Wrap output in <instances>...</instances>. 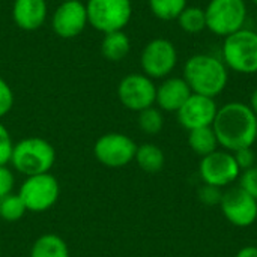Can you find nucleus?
<instances>
[{"instance_id": "nucleus-1", "label": "nucleus", "mask_w": 257, "mask_h": 257, "mask_svg": "<svg viewBox=\"0 0 257 257\" xmlns=\"http://www.w3.org/2000/svg\"><path fill=\"white\" fill-rule=\"evenodd\" d=\"M212 130L224 151L251 148L257 139V116L248 104L232 101L218 108Z\"/></svg>"}, {"instance_id": "nucleus-2", "label": "nucleus", "mask_w": 257, "mask_h": 257, "mask_svg": "<svg viewBox=\"0 0 257 257\" xmlns=\"http://www.w3.org/2000/svg\"><path fill=\"white\" fill-rule=\"evenodd\" d=\"M182 77L193 93L215 98L229 83V69L221 57L200 53L187 59Z\"/></svg>"}, {"instance_id": "nucleus-3", "label": "nucleus", "mask_w": 257, "mask_h": 257, "mask_svg": "<svg viewBox=\"0 0 257 257\" xmlns=\"http://www.w3.org/2000/svg\"><path fill=\"white\" fill-rule=\"evenodd\" d=\"M56 161L53 145L42 137H27L14 145L11 163L14 170L27 176L50 173Z\"/></svg>"}, {"instance_id": "nucleus-4", "label": "nucleus", "mask_w": 257, "mask_h": 257, "mask_svg": "<svg viewBox=\"0 0 257 257\" xmlns=\"http://www.w3.org/2000/svg\"><path fill=\"white\" fill-rule=\"evenodd\" d=\"M221 60L236 74H257V32L244 27L224 38Z\"/></svg>"}, {"instance_id": "nucleus-5", "label": "nucleus", "mask_w": 257, "mask_h": 257, "mask_svg": "<svg viewBox=\"0 0 257 257\" xmlns=\"http://www.w3.org/2000/svg\"><path fill=\"white\" fill-rule=\"evenodd\" d=\"M206 29L214 35L227 38L244 29L248 17L245 0H209L205 8Z\"/></svg>"}, {"instance_id": "nucleus-6", "label": "nucleus", "mask_w": 257, "mask_h": 257, "mask_svg": "<svg viewBox=\"0 0 257 257\" xmlns=\"http://www.w3.org/2000/svg\"><path fill=\"white\" fill-rule=\"evenodd\" d=\"M84 5L89 26L104 35L123 30L133 17L131 0H87Z\"/></svg>"}, {"instance_id": "nucleus-7", "label": "nucleus", "mask_w": 257, "mask_h": 257, "mask_svg": "<svg viewBox=\"0 0 257 257\" xmlns=\"http://www.w3.org/2000/svg\"><path fill=\"white\" fill-rule=\"evenodd\" d=\"M27 212H45L51 209L60 196L59 181L51 173L27 176L17 193Z\"/></svg>"}, {"instance_id": "nucleus-8", "label": "nucleus", "mask_w": 257, "mask_h": 257, "mask_svg": "<svg viewBox=\"0 0 257 257\" xmlns=\"http://www.w3.org/2000/svg\"><path fill=\"white\" fill-rule=\"evenodd\" d=\"M178 65V51L172 41L155 38L149 41L140 54V66L145 75L152 80L170 77Z\"/></svg>"}, {"instance_id": "nucleus-9", "label": "nucleus", "mask_w": 257, "mask_h": 257, "mask_svg": "<svg viewBox=\"0 0 257 257\" xmlns=\"http://www.w3.org/2000/svg\"><path fill=\"white\" fill-rule=\"evenodd\" d=\"M137 151L136 142L122 133H107L101 136L93 146L95 158L105 167L119 169L134 161Z\"/></svg>"}, {"instance_id": "nucleus-10", "label": "nucleus", "mask_w": 257, "mask_h": 257, "mask_svg": "<svg viewBox=\"0 0 257 257\" xmlns=\"http://www.w3.org/2000/svg\"><path fill=\"white\" fill-rule=\"evenodd\" d=\"M117 98L125 108L139 113L155 104L157 84L145 74H128L119 81Z\"/></svg>"}, {"instance_id": "nucleus-11", "label": "nucleus", "mask_w": 257, "mask_h": 257, "mask_svg": "<svg viewBox=\"0 0 257 257\" xmlns=\"http://www.w3.org/2000/svg\"><path fill=\"white\" fill-rule=\"evenodd\" d=\"M199 173L206 185H214L224 188L238 181L241 169L236 164V160L229 151H215L202 158L199 166Z\"/></svg>"}, {"instance_id": "nucleus-12", "label": "nucleus", "mask_w": 257, "mask_h": 257, "mask_svg": "<svg viewBox=\"0 0 257 257\" xmlns=\"http://www.w3.org/2000/svg\"><path fill=\"white\" fill-rule=\"evenodd\" d=\"M224 218L236 227H250L257 220V200L241 187L223 191L220 202Z\"/></svg>"}, {"instance_id": "nucleus-13", "label": "nucleus", "mask_w": 257, "mask_h": 257, "mask_svg": "<svg viewBox=\"0 0 257 257\" xmlns=\"http://www.w3.org/2000/svg\"><path fill=\"white\" fill-rule=\"evenodd\" d=\"M87 24L86 5L80 0L60 2L51 17L53 32L63 39H72L78 36Z\"/></svg>"}, {"instance_id": "nucleus-14", "label": "nucleus", "mask_w": 257, "mask_h": 257, "mask_svg": "<svg viewBox=\"0 0 257 257\" xmlns=\"http://www.w3.org/2000/svg\"><path fill=\"white\" fill-rule=\"evenodd\" d=\"M217 111L218 105L215 98L191 93L184 105L176 111V114L179 125L187 131H193L197 128L212 126Z\"/></svg>"}, {"instance_id": "nucleus-15", "label": "nucleus", "mask_w": 257, "mask_h": 257, "mask_svg": "<svg viewBox=\"0 0 257 257\" xmlns=\"http://www.w3.org/2000/svg\"><path fill=\"white\" fill-rule=\"evenodd\" d=\"M191 93L193 92L184 77H167L160 86H157L155 104L161 111L176 113Z\"/></svg>"}, {"instance_id": "nucleus-16", "label": "nucleus", "mask_w": 257, "mask_h": 257, "mask_svg": "<svg viewBox=\"0 0 257 257\" xmlns=\"http://www.w3.org/2000/svg\"><path fill=\"white\" fill-rule=\"evenodd\" d=\"M47 0H14L12 18L21 30H38L47 21Z\"/></svg>"}, {"instance_id": "nucleus-17", "label": "nucleus", "mask_w": 257, "mask_h": 257, "mask_svg": "<svg viewBox=\"0 0 257 257\" xmlns=\"http://www.w3.org/2000/svg\"><path fill=\"white\" fill-rule=\"evenodd\" d=\"M131 50V41L123 30L105 33L101 42V53L108 62L123 60Z\"/></svg>"}, {"instance_id": "nucleus-18", "label": "nucleus", "mask_w": 257, "mask_h": 257, "mask_svg": "<svg viewBox=\"0 0 257 257\" xmlns=\"http://www.w3.org/2000/svg\"><path fill=\"white\" fill-rule=\"evenodd\" d=\"M30 257H71L68 244L56 233L41 235L30 248Z\"/></svg>"}, {"instance_id": "nucleus-19", "label": "nucleus", "mask_w": 257, "mask_h": 257, "mask_svg": "<svg viewBox=\"0 0 257 257\" xmlns=\"http://www.w3.org/2000/svg\"><path fill=\"white\" fill-rule=\"evenodd\" d=\"M134 161L146 173H158L164 167V152L154 143H145L137 146Z\"/></svg>"}, {"instance_id": "nucleus-20", "label": "nucleus", "mask_w": 257, "mask_h": 257, "mask_svg": "<svg viewBox=\"0 0 257 257\" xmlns=\"http://www.w3.org/2000/svg\"><path fill=\"white\" fill-rule=\"evenodd\" d=\"M188 145L191 151L202 158L218 151V146H220L212 126H205V128L188 131Z\"/></svg>"}, {"instance_id": "nucleus-21", "label": "nucleus", "mask_w": 257, "mask_h": 257, "mask_svg": "<svg viewBox=\"0 0 257 257\" xmlns=\"http://www.w3.org/2000/svg\"><path fill=\"white\" fill-rule=\"evenodd\" d=\"M176 20H178L179 27L185 33H190V35H196L206 29L205 9L199 6H187Z\"/></svg>"}, {"instance_id": "nucleus-22", "label": "nucleus", "mask_w": 257, "mask_h": 257, "mask_svg": "<svg viewBox=\"0 0 257 257\" xmlns=\"http://www.w3.org/2000/svg\"><path fill=\"white\" fill-rule=\"evenodd\" d=\"M151 12L163 21L176 20L188 6V0H148Z\"/></svg>"}, {"instance_id": "nucleus-23", "label": "nucleus", "mask_w": 257, "mask_h": 257, "mask_svg": "<svg viewBox=\"0 0 257 257\" xmlns=\"http://www.w3.org/2000/svg\"><path fill=\"white\" fill-rule=\"evenodd\" d=\"M137 123H139V128L148 134V136H155L158 134L163 126H164V116H163V111L157 107H149V108H145L142 111H139V117H137Z\"/></svg>"}, {"instance_id": "nucleus-24", "label": "nucleus", "mask_w": 257, "mask_h": 257, "mask_svg": "<svg viewBox=\"0 0 257 257\" xmlns=\"http://www.w3.org/2000/svg\"><path fill=\"white\" fill-rule=\"evenodd\" d=\"M26 212L27 209L18 194L11 193L6 197L0 199V218L2 220L8 223H15L21 220Z\"/></svg>"}, {"instance_id": "nucleus-25", "label": "nucleus", "mask_w": 257, "mask_h": 257, "mask_svg": "<svg viewBox=\"0 0 257 257\" xmlns=\"http://www.w3.org/2000/svg\"><path fill=\"white\" fill-rule=\"evenodd\" d=\"M12 136L8 128L0 122V166H8L11 163L12 149H14Z\"/></svg>"}, {"instance_id": "nucleus-26", "label": "nucleus", "mask_w": 257, "mask_h": 257, "mask_svg": "<svg viewBox=\"0 0 257 257\" xmlns=\"http://www.w3.org/2000/svg\"><path fill=\"white\" fill-rule=\"evenodd\" d=\"M238 181H239L238 187H241L245 193H248L253 199L257 200V166L242 170Z\"/></svg>"}, {"instance_id": "nucleus-27", "label": "nucleus", "mask_w": 257, "mask_h": 257, "mask_svg": "<svg viewBox=\"0 0 257 257\" xmlns=\"http://www.w3.org/2000/svg\"><path fill=\"white\" fill-rule=\"evenodd\" d=\"M14 107V92L9 83L0 77V119L5 117Z\"/></svg>"}, {"instance_id": "nucleus-28", "label": "nucleus", "mask_w": 257, "mask_h": 257, "mask_svg": "<svg viewBox=\"0 0 257 257\" xmlns=\"http://www.w3.org/2000/svg\"><path fill=\"white\" fill-rule=\"evenodd\" d=\"M223 188H218V187H214V185H203L200 190H199V199L202 203L208 205V206H215V205H220L221 202V197H223Z\"/></svg>"}, {"instance_id": "nucleus-29", "label": "nucleus", "mask_w": 257, "mask_h": 257, "mask_svg": "<svg viewBox=\"0 0 257 257\" xmlns=\"http://www.w3.org/2000/svg\"><path fill=\"white\" fill-rule=\"evenodd\" d=\"M15 185V176L8 166H0V199L12 193Z\"/></svg>"}, {"instance_id": "nucleus-30", "label": "nucleus", "mask_w": 257, "mask_h": 257, "mask_svg": "<svg viewBox=\"0 0 257 257\" xmlns=\"http://www.w3.org/2000/svg\"><path fill=\"white\" fill-rule=\"evenodd\" d=\"M232 154H233V157L236 160V164L241 169V172L254 166L256 155H254V151L251 148H242V149H238V151H235Z\"/></svg>"}, {"instance_id": "nucleus-31", "label": "nucleus", "mask_w": 257, "mask_h": 257, "mask_svg": "<svg viewBox=\"0 0 257 257\" xmlns=\"http://www.w3.org/2000/svg\"><path fill=\"white\" fill-rule=\"evenodd\" d=\"M236 257H257V247L254 245H247L238 251Z\"/></svg>"}, {"instance_id": "nucleus-32", "label": "nucleus", "mask_w": 257, "mask_h": 257, "mask_svg": "<svg viewBox=\"0 0 257 257\" xmlns=\"http://www.w3.org/2000/svg\"><path fill=\"white\" fill-rule=\"evenodd\" d=\"M250 108L253 110V113L257 116V87L253 90V93H251V96H250Z\"/></svg>"}, {"instance_id": "nucleus-33", "label": "nucleus", "mask_w": 257, "mask_h": 257, "mask_svg": "<svg viewBox=\"0 0 257 257\" xmlns=\"http://www.w3.org/2000/svg\"><path fill=\"white\" fill-rule=\"evenodd\" d=\"M253 3H254V5H256V6H257V0H253Z\"/></svg>"}, {"instance_id": "nucleus-34", "label": "nucleus", "mask_w": 257, "mask_h": 257, "mask_svg": "<svg viewBox=\"0 0 257 257\" xmlns=\"http://www.w3.org/2000/svg\"><path fill=\"white\" fill-rule=\"evenodd\" d=\"M60 2H69V0H60Z\"/></svg>"}, {"instance_id": "nucleus-35", "label": "nucleus", "mask_w": 257, "mask_h": 257, "mask_svg": "<svg viewBox=\"0 0 257 257\" xmlns=\"http://www.w3.org/2000/svg\"><path fill=\"white\" fill-rule=\"evenodd\" d=\"M256 142H257V139H256Z\"/></svg>"}]
</instances>
